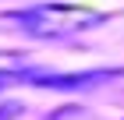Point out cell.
Instances as JSON below:
<instances>
[{
	"mask_svg": "<svg viewBox=\"0 0 124 120\" xmlns=\"http://www.w3.org/2000/svg\"><path fill=\"white\" fill-rule=\"evenodd\" d=\"M7 21H18L21 32H29L36 39H57V35H67V32L103 21V14H89L82 7H60V4H39V7L7 14Z\"/></svg>",
	"mask_w": 124,
	"mask_h": 120,
	"instance_id": "1",
	"label": "cell"
},
{
	"mask_svg": "<svg viewBox=\"0 0 124 120\" xmlns=\"http://www.w3.org/2000/svg\"><path fill=\"white\" fill-rule=\"evenodd\" d=\"M14 78H18V74H7V71H0V88H4L7 81H14Z\"/></svg>",
	"mask_w": 124,
	"mask_h": 120,
	"instance_id": "4",
	"label": "cell"
},
{
	"mask_svg": "<svg viewBox=\"0 0 124 120\" xmlns=\"http://www.w3.org/2000/svg\"><path fill=\"white\" fill-rule=\"evenodd\" d=\"M21 113V102H4V106H0V120H14Z\"/></svg>",
	"mask_w": 124,
	"mask_h": 120,
	"instance_id": "3",
	"label": "cell"
},
{
	"mask_svg": "<svg viewBox=\"0 0 124 120\" xmlns=\"http://www.w3.org/2000/svg\"><path fill=\"white\" fill-rule=\"evenodd\" d=\"M124 71H85V74H43V71H18V81H32L36 88H89L96 81L121 78Z\"/></svg>",
	"mask_w": 124,
	"mask_h": 120,
	"instance_id": "2",
	"label": "cell"
}]
</instances>
